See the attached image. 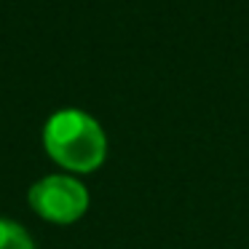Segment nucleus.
<instances>
[{"label":"nucleus","instance_id":"f03ea898","mask_svg":"<svg viewBox=\"0 0 249 249\" xmlns=\"http://www.w3.org/2000/svg\"><path fill=\"white\" fill-rule=\"evenodd\" d=\"M30 206L35 214L56 225H70L81 220L89 209V190L81 179L67 174H51L30 188Z\"/></svg>","mask_w":249,"mask_h":249},{"label":"nucleus","instance_id":"7ed1b4c3","mask_svg":"<svg viewBox=\"0 0 249 249\" xmlns=\"http://www.w3.org/2000/svg\"><path fill=\"white\" fill-rule=\"evenodd\" d=\"M0 249H35L30 233L22 225L0 217Z\"/></svg>","mask_w":249,"mask_h":249},{"label":"nucleus","instance_id":"f257e3e1","mask_svg":"<svg viewBox=\"0 0 249 249\" xmlns=\"http://www.w3.org/2000/svg\"><path fill=\"white\" fill-rule=\"evenodd\" d=\"M43 145L49 156L67 172H94L107 158V137L97 118L83 110H59L46 121Z\"/></svg>","mask_w":249,"mask_h":249}]
</instances>
